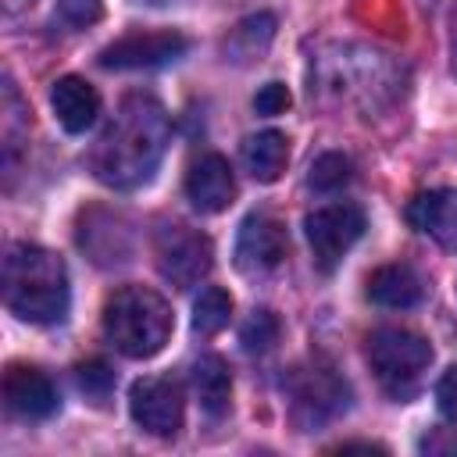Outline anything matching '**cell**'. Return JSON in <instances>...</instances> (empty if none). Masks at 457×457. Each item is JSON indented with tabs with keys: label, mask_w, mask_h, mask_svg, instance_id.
<instances>
[{
	"label": "cell",
	"mask_w": 457,
	"mask_h": 457,
	"mask_svg": "<svg viewBox=\"0 0 457 457\" xmlns=\"http://www.w3.org/2000/svg\"><path fill=\"white\" fill-rule=\"evenodd\" d=\"M228 318H232V296L221 286L200 289V296L193 303V328L200 336H214V332H221L228 325Z\"/></svg>",
	"instance_id": "d6986e66"
},
{
	"label": "cell",
	"mask_w": 457,
	"mask_h": 457,
	"mask_svg": "<svg viewBox=\"0 0 457 457\" xmlns=\"http://www.w3.org/2000/svg\"><path fill=\"white\" fill-rule=\"evenodd\" d=\"M286 161H289V139L275 129L253 132L243 143V164L257 182H275L286 171Z\"/></svg>",
	"instance_id": "ac0fdd59"
},
{
	"label": "cell",
	"mask_w": 457,
	"mask_h": 457,
	"mask_svg": "<svg viewBox=\"0 0 457 457\" xmlns=\"http://www.w3.org/2000/svg\"><path fill=\"white\" fill-rule=\"evenodd\" d=\"M0 4H4V11H7V14H18V11H25V7H32L36 0H0Z\"/></svg>",
	"instance_id": "f1b7e54d"
},
{
	"label": "cell",
	"mask_w": 457,
	"mask_h": 457,
	"mask_svg": "<svg viewBox=\"0 0 457 457\" xmlns=\"http://www.w3.org/2000/svg\"><path fill=\"white\" fill-rule=\"evenodd\" d=\"M350 179H353V164H350L346 154H336V150L314 157L311 175H307V182H311L318 193H336V189H343Z\"/></svg>",
	"instance_id": "ffe728a7"
},
{
	"label": "cell",
	"mask_w": 457,
	"mask_h": 457,
	"mask_svg": "<svg viewBox=\"0 0 457 457\" xmlns=\"http://www.w3.org/2000/svg\"><path fill=\"white\" fill-rule=\"evenodd\" d=\"M189 50V39L175 29H157V32H129L100 50L104 68H161L168 61H179Z\"/></svg>",
	"instance_id": "30bf717a"
},
{
	"label": "cell",
	"mask_w": 457,
	"mask_h": 457,
	"mask_svg": "<svg viewBox=\"0 0 457 457\" xmlns=\"http://www.w3.org/2000/svg\"><path fill=\"white\" fill-rule=\"evenodd\" d=\"M271 32H275V18H271V14L246 18V21H239V25H236V32H232V46L246 43V57H253L257 50H264V46H268Z\"/></svg>",
	"instance_id": "cb8c5ba5"
},
{
	"label": "cell",
	"mask_w": 457,
	"mask_h": 457,
	"mask_svg": "<svg viewBox=\"0 0 457 457\" xmlns=\"http://www.w3.org/2000/svg\"><path fill=\"white\" fill-rule=\"evenodd\" d=\"M4 403L11 414H18L25 421H43L61 407V396H57V386L50 382L46 371H39L32 364H7Z\"/></svg>",
	"instance_id": "7c38bea8"
},
{
	"label": "cell",
	"mask_w": 457,
	"mask_h": 457,
	"mask_svg": "<svg viewBox=\"0 0 457 457\" xmlns=\"http://www.w3.org/2000/svg\"><path fill=\"white\" fill-rule=\"evenodd\" d=\"M364 353H368V364H371L378 386L393 400H411L421 389L425 371L432 364V346L418 332L396 328V325L375 328L368 336Z\"/></svg>",
	"instance_id": "5b68a950"
},
{
	"label": "cell",
	"mask_w": 457,
	"mask_h": 457,
	"mask_svg": "<svg viewBox=\"0 0 457 457\" xmlns=\"http://www.w3.org/2000/svg\"><path fill=\"white\" fill-rule=\"evenodd\" d=\"M450 61H453V71H457V11L450 18Z\"/></svg>",
	"instance_id": "83f0119b"
},
{
	"label": "cell",
	"mask_w": 457,
	"mask_h": 457,
	"mask_svg": "<svg viewBox=\"0 0 457 457\" xmlns=\"http://www.w3.org/2000/svg\"><path fill=\"white\" fill-rule=\"evenodd\" d=\"M171 139V121L150 93H129L100 139L93 143L89 168L111 189H136L154 179Z\"/></svg>",
	"instance_id": "6da1fadb"
},
{
	"label": "cell",
	"mask_w": 457,
	"mask_h": 457,
	"mask_svg": "<svg viewBox=\"0 0 457 457\" xmlns=\"http://www.w3.org/2000/svg\"><path fill=\"white\" fill-rule=\"evenodd\" d=\"M75 378H79V389L93 400V403H104L114 389V371L104 364V361H86L75 368Z\"/></svg>",
	"instance_id": "603a6c76"
},
{
	"label": "cell",
	"mask_w": 457,
	"mask_h": 457,
	"mask_svg": "<svg viewBox=\"0 0 457 457\" xmlns=\"http://www.w3.org/2000/svg\"><path fill=\"white\" fill-rule=\"evenodd\" d=\"M364 228H368V218L350 200H336V204H325V207L311 211L307 214V243L314 250L318 268L332 271L350 253V246L364 236Z\"/></svg>",
	"instance_id": "8992f818"
},
{
	"label": "cell",
	"mask_w": 457,
	"mask_h": 457,
	"mask_svg": "<svg viewBox=\"0 0 457 457\" xmlns=\"http://www.w3.org/2000/svg\"><path fill=\"white\" fill-rule=\"evenodd\" d=\"M171 307L146 286H121L104 303V336L125 357H154L171 336Z\"/></svg>",
	"instance_id": "277c9868"
},
{
	"label": "cell",
	"mask_w": 457,
	"mask_h": 457,
	"mask_svg": "<svg viewBox=\"0 0 457 457\" xmlns=\"http://www.w3.org/2000/svg\"><path fill=\"white\" fill-rule=\"evenodd\" d=\"M436 403H439V411H443L450 421H457V364L443 371V378H439V386H436Z\"/></svg>",
	"instance_id": "4316f807"
},
{
	"label": "cell",
	"mask_w": 457,
	"mask_h": 457,
	"mask_svg": "<svg viewBox=\"0 0 457 457\" xmlns=\"http://www.w3.org/2000/svg\"><path fill=\"white\" fill-rule=\"evenodd\" d=\"M154 257L157 271L175 286L189 289L211 271V239L189 225H164L154 236Z\"/></svg>",
	"instance_id": "ba28073f"
},
{
	"label": "cell",
	"mask_w": 457,
	"mask_h": 457,
	"mask_svg": "<svg viewBox=\"0 0 457 457\" xmlns=\"http://www.w3.org/2000/svg\"><path fill=\"white\" fill-rule=\"evenodd\" d=\"M4 303L32 325H54L68 314L64 261L36 243H14L4 257Z\"/></svg>",
	"instance_id": "3957f363"
},
{
	"label": "cell",
	"mask_w": 457,
	"mask_h": 457,
	"mask_svg": "<svg viewBox=\"0 0 457 457\" xmlns=\"http://www.w3.org/2000/svg\"><path fill=\"white\" fill-rule=\"evenodd\" d=\"M286 250H289V236L278 218L264 211L246 214V221L239 225V239H236V264L246 275L275 271L286 261Z\"/></svg>",
	"instance_id": "8fae6325"
},
{
	"label": "cell",
	"mask_w": 457,
	"mask_h": 457,
	"mask_svg": "<svg viewBox=\"0 0 457 457\" xmlns=\"http://www.w3.org/2000/svg\"><path fill=\"white\" fill-rule=\"evenodd\" d=\"M4 161L14 164V150H18V139H21V129L29 125V114L21 107V96L14 89L11 79H4Z\"/></svg>",
	"instance_id": "44dd1931"
},
{
	"label": "cell",
	"mask_w": 457,
	"mask_h": 457,
	"mask_svg": "<svg viewBox=\"0 0 457 457\" xmlns=\"http://www.w3.org/2000/svg\"><path fill=\"white\" fill-rule=\"evenodd\" d=\"M311 79L328 100L361 107L368 114L389 107L403 93V68L389 54L357 43L325 46L314 57Z\"/></svg>",
	"instance_id": "7a4b0ae2"
},
{
	"label": "cell",
	"mask_w": 457,
	"mask_h": 457,
	"mask_svg": "<svg viewBox=\"0 0 457 457\" xmlns=\"http://www.w3.org/2000/svg\"><path fill=\"white\" fill-rule=\"evenodd\" d=\"M289 396H293V403H289V407H293V421H296L303 432H311V428L332 421V418L343 414L346 403H350L346 382H343L332 368H325V364L300 368V371L293 375V382H289Z\"/></svg>",
	"instance_id": "52a82bcc"
},
{
	"label": "cell",
	"mask_w": 457,
	"mask_h": 457,
	"mask_svg": "<svg viewBox=\"0 0 457 457\" xmlns=\"http://www.w3.org/2000/svg\"><path fill=\"white\" fill-rule=\"evenodd\" d=\"M407 221L446 250H457V189H428L407 204Z\"/></svg>",
	"instance_id": "5bb4252c"
},
{
	"label": "cell",
	"mask_w": 457,
	"mask_h": 457,
	"mask_svg": "<svg viewBox=\"0 0 457 457\" xmlns=\"http://www.w3.org/2000/svg\"><path fill=\"white\" fill-rule=\"evenodd\" d=\"M50 104H54V114L57 121L68 129V132H86L96 114H100V96L96 89L79 79V75H61L54 86H50Z\"/></svg>",
	"instance_id": "9a60e30c"
},
{
	"label": "cell",
	"mask_w": 457,
	"mask_h": 457,
	"mask_svg": "<svg viewBox=\"0 0 457 457\" xmlns=\"http://www.w3.org/2000/svg\"><path fill=\"white\" fill-rule=\"evenodd\" d=\"M182 389L175 378L146 375L129 393L132 421L150 436H175L182 428Z\"/></svg>",
	"instance_id": "9c48e42d"
},
{
	"label": "cell",
	"mask_w": 457,
	"mask_h": 457,
	"mask_svg": "<svg viewBox=\"0 0 457 457\" xmlns=\"http://www.w3.org/2000/svg\"><path fill=\"white\" fill-rule=\"evenodd\" d=\"M368 296L378 307H414L425 296V278L411 268V264H382L378 271H371L368 278Z\"/></svg>",
	"instance_id": "2e32d148"
},
{
	"label": "cell",
	"mask_w": 457,
	"mask_h": 457,
	"mask_svg": "<svg viewBox=\"0 0 457 457\" xmlns=\"http://www.w3.org/2000/svg\"><path fill=\"white\" fill-rule=\"evenodd\" d=\"M100 14H104V0H57V18L71 29H86L100 21Z\"/></svg>",
	"instance_id": "d4e9b609"
},
{
	"label": "cell",
	"mask_w": 457,
	"mask_h": 457,
	"mask_svg": "<svg viewBox=\"0 0 457 457\" xmlns=\"http://www.w3.org/2000/svg\"><path fill=\"white\" fill-rule=\"evenodd\" d=\"M186 196L200 214H218L236 196V175L221 154H204L186 171Z\"/></svg>",
	"instance_id": "4fadbf2b"
},
{
	"label": "cell",
	"mask_w": 457,
	"mask_h": 457,
	"mask_svg": "<svg viewBox=\"0 0 457 457\" xmlns=\"http://www.w3.org/2000/svg\"><path fill=\"white\" fill-rule=\"evenodd\" d=\"M189 378H193V393H196L204 414H207V418H221V414L228 411V400H232V375H228V364H225L221 357L207 353V357H200V361L193 364Z\"/></svg>",
	"instance_id": "e0dca14e"
},
{
	"label": "cell",
	"mask_w": 457,
	"mask_h": 457,
	"mask_svg": "<svg viewBox=\"0 0 457 457\" xmlns=\"http://www.w3.org/2000/svg\"><path fill=\"white\" fill-rule=\"evenodd\" d=\"M278 318L271 311H253L246 321H243V332H239V343L246 353H268L275 343H278Z\"/></svg>",
	"instance_id": "7402d4cb"
},
{
	"label": "cell",
	"mask_w": 457,
	"mask_h": 457,
	"mask_svg": "<svg viewBox=\"0 0 457 457\" xmlns=\"http://www.w3.org/2000/svg\"><path fill=\"white\" fill-rule=\"evenodd\" d=\"M253 107H257V114H282L289 107V89L282 82H268V86L257 89Z\"/></svg>",
	"instance_id": "484cf974"
}]
</instances>
